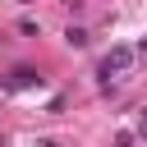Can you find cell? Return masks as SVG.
<instances>
[{
	"instance_id": "cell-1",
	"label": "cell",
	"mask_w": 147,
	"mask_h": 147,
	"mask_svg": "<svg viewBox=\"0 0 147 147\" xmlns=\"http://www.w3.org/2000/svg\"><path fill=\"white\" fill-rule=\"evenodd\" d=\"M129 64H133V46H110V51L101 55V78H110V74H129Z\"/></svg>"
},
{
	"instance_id": "cell-2",
	"label": "cell",
	"mask_w": 147,
	"mask_h": 147,
	"mask_svg": "<svg viewBox=\"0 0 147 147\" xmlns=\"http://www.w3.org/2000/svg\"><path fill=\"white\" fill-rule=\"evenodd\" d=\"M18 87H41V74H37L32 64H18L14 78H5V92H18Z\"/></svg>"
},
{
	"instance_id": "cell-3",
	"label": "cell",
	"mask_w": 147,
	"mask_h": 147,
	"mask_svg": "<svg viewBox=\"0 0 147 147\" xmlns=\"http://www.w3.org/2000/svg\"><path fill=\"white\" fill-rule=\"evenodd\" d=\"M87 41H92V32H87V28H78V23H69V28H64V46H69V51H87Z\"/></svg>"
},
{
	"instance_id": "cell-4",
	"label": "cell",
	"mask_w": 147,
	"mask_h": 147,
	"mask_svg": "<svg viewBox=\"0 0 147 147\" xmlns=\"http://www.w3.org/2000/svg\"><path fill=\"white\" fill-rule=\"evenodd\" d=\"M18 32L23 37H41V18H18Z\"/></svg>"
},
{
	"instance_id": "cell-5",
	"label": "cell",
	"mask_w": 147,
	"mask_h": 147,
	"mask_svg": "<svg viewBox=\"0 0 147 147\" xmlns=\"http://www.w3.org/2000/svg\"><path fill=\"white\" fill-rule=\"evenodd\" d=\"M115 147H133V133H115Z\"/></svg>"
},
{
	"instance_id": "cell-6",
	"label": "cell",
	"mask_w": 147,
	"mask_h": 147,
	"mask_svg": "<svg viewBox=\"0 0 147 147\" xmlns=\"http://www.w3.org/2000/svg\"><path fill=\"white\" fill-rule=\"evenodd\" d=\"M32 147H60V142H55V138H37Z\"/></svg>"
},
{
	"instance_id": "cell-7",
	"label": "cell",
	"mask_w": 147,
	"mask_h": 147,
	"mask_svg": "<svg viewBox=\"0 0 147 147\" xmlns=\"http://www.w3.org/2000/svg\"><path fill=\"white\" fill-rule=\"evenodd\" d=\"M138 51H142V55H147V37H142V41H138Z\"/></svg>"
},
{
	"instance_id": "cell-8",
	"label": "cell",
	"mask_w": 147,
	"mask_h": 147,
	"mask_svg": "<svg viewBox=\"0 0 147 147\" xmlns=\"http://www.w3.org/2000/svg\"><path fill=\"white\" fill-rule=\"evenodd\" d=\"M142 124H147V110H142Z\"/></svg>"
}]
</instances>
